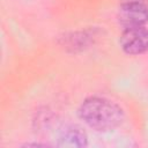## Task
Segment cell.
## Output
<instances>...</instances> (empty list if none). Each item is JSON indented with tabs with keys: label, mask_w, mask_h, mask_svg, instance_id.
<instances>
[{
	"label": "cell",
	"mask_w": 148,
	"mask_h": 148,
	"mask_svg": "<svg viewBox=\"0 0 148 148\" xmlns=\"http://www.w3.org/2000/svg\"><path fill=\"white\" fill-rule=\"evenodd\" d=\"M77 114L84 124L99 132L112 131L124 120L123 109L104 97H88L77 109Z\"/></svg>",
	"instance_id": "cell-1"
},
{
	"label": "cell",
	"mask_w": 148,
	"mask_h": 148,
	"mask_svg": "<svg viewBox=\"0 0 148 148\" xmlns=\"http://www.w3.org/2000/svg\"><path fill=\"white\" fill-rule=\"evenodd\" d=\"M117 18L124 29L145 27L148 22V5L146 0H124L118 8Z\"/></svg>",
	"instance_id": "cell-2"
},
{
	"label": "cell",
	"mask_w": 148,
	"mask_h": 148,
	"mask_svg": "<svg viewBox=\"0 0 148 148\" xmlns=\"http://www.w3.org/2000/svg\"><path fill=\"white\" fill-rule=\"evenodd\" d=\"M120 47L131 56L142 54L148 51V29L145 27H136L124 29L120 39Z\"/></svg>",
	"instance_id": "cell-3"
},
{
	"label": "cell",
	"mask_w": 148,
	"mask_h": 148,
	"mask_svg": "<svg viewBox=\"0 0 148 148\" xmlns=\"http://www.w3.org/2000/svg\"><path fill=\"white\" fill-rule=\"evenodd\" d=\"M88 145L87 133L82 127L75 124L65 126L58 136L59 147H71V148H81Z\"/></svg>",
	"instance_id": "cell-4"
},
{
	"label": "cell",
	"mask_w": 148,
	"mask_h": 148,
	"mask_svg": "<svg viewBox=\"0 0 148 148\" xmlns=\"http://www.w3.org/2000/svg\"><path fill=\"white\" fill-rule=\"evenodd\" d=\"M31 146H34V147H40V146L46 147L47 145H43V143H25L24 145V147H31Z\"/></svg>",
	"instance_id": "cell-5"
}]
</instances>
